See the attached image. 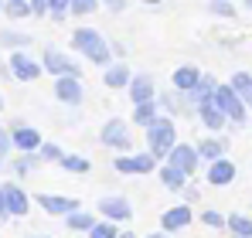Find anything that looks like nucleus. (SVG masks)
I'll use <instances>...</instances> for the list:
<instances>
[{"mask_svg": "<svg viewBox=\"0 0 252 238\" xmlns=\"http://www.w3.org/2000/svg\"><path fill=\"white\" fill-rule=\"evenodd\" d=\"M99 208H102V214L113 218V221H126V218H129V204H126L123 198H102Z\"/></svg>", "mask_w": 252, "mask_h": 238, "instance_id": "obj_14", "label": "nucleus"}, {"mask_svg": "<svg viewBox=\"0 0 252 238\" xmlns=\"http://www.w3.org/2000/svg\"><path fill=\"white\" fill-rule=\"evenodd\" d=\"M7 14H10V17H28L31 7H28V0H10V3H7Z\"/></svg>", "mask_w": 252, "mask_h": 238, "instance_id": "obj_27", "label": "nucleus"}, {"mask_svg": "<svg viewBox=\"0 0 252 238\" xmlns=\"http://www.w3.org/2000/svg\"><path fill=\"white\" fill-rule=\"evenodd\" d=\"M211 14H218V17H232L235 7H232L228 0H215V3H211Z\"/></svg>", "mask_w": 252, "mask_h": 238, "instance_id": "obj_29", "label": "nucleus"}, {"mask_svg": "<svg viewBox=\"0 0 252 238\" xmlns=\"http://www.w3.org/2000/svg\"><path fill=\"white\" fill-rule=\"evenodd\" d=\"M225 150H221V143H215V140H205V143H198V157H205V160H215V157H221Z\"/></svg>", "mask_w": 252, "mask_h": 238, "instance_id": "obj_25", "label": "nucleus"}, {"mask_svg": "<svg viewBox=\"0 0 252 238\" xmlns=\"http://www.w3.org/2000/svg\"><path fill=\"white\" fill-rule=\"evenodd\" d=\"M205 225H211V228H218V225H225V218H221L218 211H205Z\"/></svg>", "mask_w": 252, "mask_h": 238, "instance_id": "obj_33", "label": "nucleus"}, {"mask_svg": "<svg viewBox=\"0 0 252 238\" xmlns=\"http://www.w3.org/2000/svg\"><path fill=\"white\" fill-rule=\"evenodd\" d=\"M147 3H160V0H147Z\"/></svg>", "mask_w": 252, "mask_h": 238, "instance_id": "obj_39", "label": "nucleus"}, {"mask_svg": "<svg viewBox=\"0 0 252 238\" xmlns=\"http://www.w3.org/2000/svg\"><path fill=\"white\" fill-rule=\"evenodd\" d=\"M0 191H3V201H7L10 214H28V198H24V191L17 184H3Z\"/></svg>", "mask_w": 252, "mask_h": 238, "instance_id": "obj_10", "label": "nucleus"}, {"mask_svg": "<svg viewBox=\"0 0 252 238\" xmlns=\"http://www.w3.org/2000/svg\"><path fill=\"white\" fill-rule=\"evenodd\" d=\"M126 82H129L126 65H113V68L106 72V85H109V89H120V85H126Z\"/></svg>", "mask_w": 252, "mask_h": 238, "instance_id": "obj_21", "label": "nucleus"}, {"mask_svg": "<svg viewBox=\"0 0 252 238\" xmlns=\"http://www.w3.org/2000/svg\"><path fill=\"white\" fill-rule=\"evenodd\" d=\"M68 228H75V232H89V228H92V214H82V211H68Z\"/></svg>", "mask_w": 252, "mask_h": 238, "instance_id": "obj_23", "label": "nucleus"}, {"mask_svg": "<svg viewBox=\"0 0 252 238\" xmlns=\"http://www.w3.org/2000/svg\"><path fill=\"white\" fill-rule=\"evenodd\" d=\"M106 3H109L113 10H123V3H126V0H106Z\"/></svg>", "mask_w": 252, "mask_h": 238, "instance_id": "obj_37", "label": "nucleus"}, {"mask_svg": "<svg viewBox=\"0 0 252 238\" xmlns=\"http://www.w3.org/2000/svg\"><path fill=\"white\" fill-rule=\"evenodd\" d=\"M198 79H201L198 68H177V72H174V85H177L181 92H191V89L198 85Z\"/></svg>", "mask_w": 252, "mask_h": 238, "instance_id": "obj_18", "label": "nucleus"}, {"mask_svg": "<svg viewBox=\"0 0 252 238\" xmlns=\"http://www.w3.org/2000/svg\"><path fill=\"white\" fill-rule=\"evenodd\" d=\"M0 218H7V201H3V191H0Z\"/></svg>", "mask_w": 252, "mask_h": 238, "instance_id": "obj_38", "label": "nucleus"}, {"mask_svg": "<svg viewBox=\"0 0 252 238\" xmlns=\"http://www.w3.org/2000/svg\"><path fill=\"white\" fill-rule=\"evenodd\" d=\"M38 204H41L48 214H68V211H75V208H79V201H72V198H51V194H41Z\"/></svg>", "mask_w": 252, "mask_h": 238, "instance_id": "obj_12", "label": "nucleus"}, {"mask_svg": "<svg viewBox=\"0 0 252 238\" xmlns=\"http://www.w3.org/2000/svg\"><path fill=\"white\" fill-rule=\"evenodd\" d=\"M89 232H92V238H116V235H120V232H116V225H95V221H92V228H89Z\"/></svg>", "mask_w": 252, "mask_h": 238, "instance_id": "obj_28", "label": "nucleus"}, {"mask_svg": "<svg viewBox=\"0 0 252 238\" xmlns=\"http://www.w3.org/2000/svg\"><path fill=\"white\" fill-rule=\"evenodd\" d=\"M198 113H201V119H205L208 129H221V126H225V116L218 113V106L211 102V95L208 99H198Z\"/></svg>", "mask_w": 252, "mask_h": 238, "instance_id": "obj_13", "label": "nucleus"}, {"mask_svg": "<svg viewBox=\"0 0 252 238\" xmlns=\"http://www.w3.org/2000/svg\"><path fill=\"white\" fill-rule=\"evenodd\" d=\"M102 143H106V147H120V150L129 147V133H126V126L120 119H109V122L102 126Z\"/></svg>", "mask_w": 252, "mask_h": 238, "instance_id": "obj_7", "label": "nucleus"}, {"mask_svg": "<svg viewBox=\"0 0 252 238\" xmlns=\"http://www.w3.org/2000/svg\"><path fill=\"white\" fill-rule=\"evenodd\" d=\"M10 72H14L21 82H31V79H38V75H41V65H38V61H31L28 55H14V58H10Z\"/></svg>", "mask_w": 252, "mask_h": 238, "instance_id": "obj_9", "label": "nucleus"}, {"mask_svg": "<svg viewBox=\"0 0 252 238\" xmlns=\"http://www.w3.org/2000/svg\"><path fill=\"white\" fill-rule=\"evenodd\" d=\"M7 147H10V140H7V133H3V129H0V160L7 157Z\"/></svg>", "mask_w": 252, "mask_h": 238, "instance_id": "obj_36", "label": "nucleus"}, {"mask_svg": "<svg viewBox=\"0 0 252 238\" xmlns=\"http://www.w3.org/2000/svg\"><path fill=\"white\" fill-rule=\"evenodd\" d=\"M191 221V208H174V211H167L164 218H160V225L167 228V232H177V228H184Z\"/></svg>", "mask_w": 252, "mask_h": 238, "instance_id": "obj_16", "label": "nucleus"}, {"mask_svg": "<svg viewBox=\"0 0 252 238\" xmlns=\"http://www.w3.org/2000/svg\"><path fill=\"white\" fill-rule=\"evenodd\" d=\"M58 160H62V167L72 170V174H85V170H89V160H82V157H58Z\"/></svg>", "mask_w": 252, "mask_h": 238, "instance_id": "obj_26", "label": "nucleus"}, {"mask_svg": "<svg viewBox=\"0 0 252 238\" xmlns=\"http://www.w3.org/2000/svg\"><path fill=\"white\" fill-rule=\"evenodd\" d=\"M228 228H232L235 235H242V238H252V221L242 218V214H232V218H228Z\"/></svg>", "mask_w": 252, "mask_h": 238, "instance_id": "obj_22", "label": "nucleus"}, {"mask_svg": "<svg viewBox=\"0 0 252 238\" xmlns=\"http://www.w3.org/2000/svg\"><path fill=\"white\" fill-rule=\"evenodd\" d=\"M167 157H170V163H174L177 170H184V174H194V170H198V150H194V147L174 143L167 150Z\"/></svg>", "mask_w": 252, "mask_h": 238, "instance_id": "obj_6", "label": "nucleus"}, {"mask_svg": "<svg viewBox=\"0 0 252 238\" xmlns=\"http://www.w3.org/2000/svg\"><path fill=\"white\" fill-rule=\"evenodd\" d=\"M28 7H31V14L38 17V14H44V10H48V0H31Z\"/></svg>", "mask_w": 252, "mask_h": 238, "instance_id": "obj_35", "label": "nucleus"}, {"mask_svg": "<svg viewBox=\"0 0 252 238\" xmlns=\"http://www.w3.org/2000/svg\"><path fill=\"white\" fill-rule=\"evenodd\" d=\"M133 119H136L140 126H147V122L154 119V99H147V102H136V113H133Z\"/></svg>", "mask_w": 252, "mask_h": 238, "instance_id": "obj_24", "label": "nucleus"}, {"mask_svg": "<svg viewBox=\"0 0 252 238\" xmlns=\"http://www.w3.org/2000/svg\"><path fill=\"white\" fill-rule=\"evenodd\" d=\"M147 140H150V150L154 157H167V150L177 143V133H174V122L170 119H150L147 122Z\"/></svg>", "mask_w": 252, "mask_h": 238, "instance_id": "obj_3", "label": "nucleus"}, {"mask_svg": "<svg viewBox=\"0 0 252 238\" xmlns=\"http://www.w3.org/2000/svg\"><path fill=\"white\" fill-rule=\"evenodd\" d=\"M246 7H252V0H246Z\"/></svg>", "mask_w": 252, "mask_h": 238, "instance_id": "obj_40", "label": "nucleus"}, {"mask_svg": "<svg viewBox=\"0 0 252 238\" xmlns=\"http://www.w3.org/2000/svg\"><path fill=\"white\" fill-rule=\"evenodd\" d=\"M72 44L82 51L89 61H95V65H106V61H109V48H106V41L99 38V31H92V28H79V31L72 34Z\"/></svg>", "mask_w": 252, "mask_h": 238, "instance_id": "obj_1", "label": "nucleus"}, {"mask_svg": "<svg viewBox=\"0 0 252 238\" xmlns=\"http://www.w3.org/2000/svg\"><path fill=\"white\" fill-rule=\"evenodd\" d=\"M211 102L218 106V113H221L225 119H232V122H246V102L235 95L232 85H215V89H211Z\"/></svg>", "mask_w": 252, "mask_h": 238, "instance_id": "obj_2", "label": "nucleus"}, {"mask_svg": "<svg viewBox=\"0 0 252 238\" xmlns=\"http://www.w3.org/2000/svg\"><path fill=\"white\" fill-rule=\"evenodd\" d=\"M232 177H235V167H232L228 160H221V157L211 160V170H208V180H211V184L225 187V184H232Z\"/></svg>", "mask_w": 252, "mask_h": 238, "instance_id": "obj_11", "label": "nucleus"}, {"mask_svg": "<svg viewBox=\"0 0 252 238\" xmlns=\"http://www.w3.org/2000/svg\"><path fill=\"white\" fill-rule=\"evenodd\" d=\"M184 177H188V174H184V170H177L174 163H167V167L160 170V180L167 184L170 191H181V187H184Z\"/></svg>", "mask_w": 252, "mask_h": 238, "instance_id": "obj_19", "label": "nucleus"}, {"mask_svg": "<svg viewBox=\"0 0 252 238\" xmlns=\"http://www.w3.org/2000/svg\"><path fill=\"white\" fill-rule=\"evenodd\" d=\"M14 147H21V150H38L41 147V136H38V129H28V126H21L17 133H14Z\"/></svg>", "mask_w": 252, "mask_h": 238, "instance_id": "obj_17", "label": "nucleus"}, {"mask_svg": "<svg viewBox=\"0 0 252 238\" xmlns=\"http://www.w3.org/2000/svg\"><path fill=\"white\" fill-rule=\"evenodd\" d=\"M129 95H133V102L154 99V79H150V75H136V79L129 82Z\"/></svg>", "mask_w": 252, "mask_h": 238, "instance_id": "obj_15", "label": "nucleus"}, {"mask_svg": "<svg viewBox=\"0 0 252 238\" xmlns=\"http://www.w3.org/2000/svg\"><path fill=\"white\" fill-rule=\"evenodd\" d=\"M232 89H235V95H239L242 102H252V75L239 72V75L232 79Z\"/></svg>", "mask_w": 252, "mask_h": 238, "instance_id": "obj_20", "label": "nucleus"}, {"mask_svg": "<svg viewBox=\"0 0 252 238\" xmlns=\"http://www.w3.org/2000/svg\"><path fill=\"white\" fill-rule=\"evenodd\" d=\"M0 44H31V38H24V34H0Z\"/></svg>", "mask_w": 252, "mask_h": 238, "instance_id": "obj_31", "label": "nucleus"}, {"mask_svg": "<svg viewBox=\"0 0 252 238\" xmlns=\"http://www.w3.org/2000/svg\"><path fill=\"white\" fill-rule=\"evenodd\" d=\"M44 68L55 75H79V65L72 58H65L58 48H44Z\"/></svg>", "mask_w": 252, "mask_h": 238, "instance_id": "obj_5", "label": "nucleus"}, {"mask_svg": "<svg viewBox=\"0 0 252 238\" xmlns=\"http://www.w3.org/2000/svg\"><path fill=\"white\" fill-rule=\"evenodd\" d=\"M154 153H140V157H120L116 160V170L120 174H147V170H154Z\"/></svg>", "mask_w": 252, "mask_h": 238, "instance_id": "obj_8", "label": "nucleus"}, {"mask_svg": "<svg viewBox=\"0 0 252 238\" xmlns=\"http://www.w3.org/2000/svg\"><path fill=\"white\" fill-rule=\"evenodd\" d=\"M68 3H72V10H75V14H89V10L95 7V0H68Z\"/></svg>", "mask_w": 252, "mask_h": 238, "instance_id": "obj_32", "label": "nucleus"}, {"mask_svg": "<svg viewBox=\"0 0 252 238\" xmlns=\"http://www.w3.org/2000/svg\"><path fill=\"white\" fill-rule=\"evenodd\" d=\"M41 157H44V160H58V157H62V150L48 143V147H41Z\"/></svg>", "mask_w": 252, "mask_h": 238, "instance_id": "obj_34", "label": "nucleus"}, {"mask_svg": "<svg viewBox=\"0 0 252 238\" xmlns=\"http://www.w3.org/2000/svg\"><path fill=\"white\" fill-rule=\"evenodd\" d=\"M48 10H51V17H55V21H62V17H65V10H68V0H48Z\"/></svg>", "mask_w": 252, "mask_h": 238, "instance_id": "obj_30", "label": "nucleus"}, {"mask_svg": "<svg viewBox=\"0 0 252 238\" xmlns=\"http://www.w3.org/2000/svg\"><path fill=\"white\" fill-rule=\"evenodd\" d=\"M55 95L68 106H79L82 102V85H79V75H58L55 82Z\"/></svg>", "mask_w": 252, "mask_h": 238, "instance_id": "obj_4", "label": "nucleus"}]
</instances>
